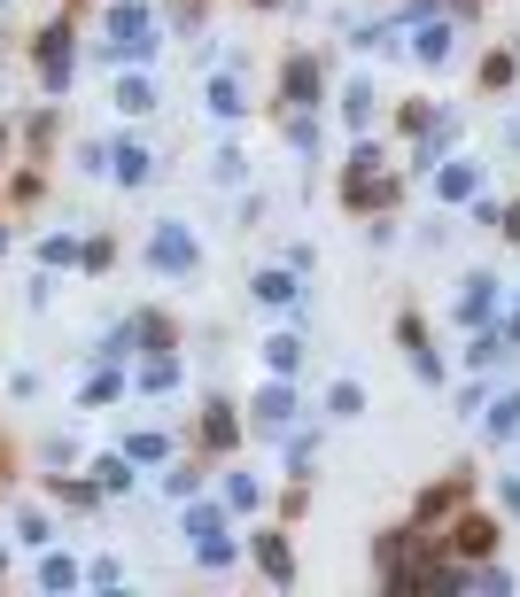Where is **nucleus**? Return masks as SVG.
<instances>
[{"instance_id":"1","label":"nucleus","mask_w":520,"mask_h":597,"mask_svg":"<svg viewBox=\"0 0 520 597\" xmlns=\"http://www.w3.org/2000/svg\"><path fill=\"white\" fill-rule=\"evenodd\" d=\"M148 265H155L163 280H195V272H203V248H195L187 225H155V233H148Z\"/></svg>"},{"instance_id":"15","label":"nucleus","mask_w":520,"mask_h":597,"mask_svg":"<svg viewBox=\"0 0 520 597\" xmlns=\"http://www.w3.org/2000/svg\"><path fill=\"white\" fill-rule=\"evenodd\" d=\"M265 365H273V373H288V365H296V341H288V333H273V341H265Z\"/></svg>"},{"instance_id":"17","label":"nucleus","mask_w":520,"mask_h":597,"mask_svg":"<svg viewBox=\"0 0 520 597\" xmlns=\"http://www.w3.org/2000/svg\"><path fill=\"white\" fill-rule=\"evenodd\" d=\"M256 559H265V574H273V582H288V551H280L273 536H265V543H256Z\"/></svg>"},{"instance_id":"2","label":"nucleus","mask_w":520,"mask_h":597,"mask_svg":"<svg viewBox=\"0 0 520 597\" xmlns=\"http://www.w3.org/2000/svg\"><path fill=\"white\" fill-rule=\"evenodd\" d=\"M109 47H117V62H148L155 55V24H148L140 0H117L109 9Z\"/></svg>"},{"instance_id":"13","label":"nucleus","mask_w":520,"mask_h":597,"mask_svg":"<svg viewBox=\"0 0 520 597\" xmlns=\"http://www.w3.org/2000/svg\"><path fill=\"white\" fill-rule=\"evenodd\" d=\"M94 473H102V489H132V458H102Z\"/></svg>"},{"instance_id":"12","label":"nucleus","mask_w":520,"mask_h":597,"mask_svg":"<svg viewBox=\"0 0 520 597\" xmlns=\"http://www.w3.org/2000/svg\"><path fill=\"white\" fill-rule=\"evenodd\" d=\"M70 256H78L70 233H47V241H39V265H70Z\"/></svg>"},{"instance_id":"14","label":"nucleus","mask_w":520,"mask_h":597,"mask_svg":"<svg viewBox=\"0 0 520 597\" xmlns=\"http://www.w3.org/2000/svg\"><path fill=\"white\" fill-rule=\"evenodd\" d=\"M39 582H47V589H70L78 566H70V559H39Z\"/></svg>"},{"instance_id":"6","label":"nucleus","mask_w":520,"mask_h":597,"mask_svg":"<svg viewBox=\"0 0 520 597\" xmlns=\"http://www.w3.org/2000/svg\"><path fill=\"white\" fill-rule=\"evenodd\" d=\"M326 411H334V419H358V411H366V388H358V381H334V388H326Z\"/></svg>"},{"instance_id":"18","label":"nucleus","mask_w":520,"mask_h":597,"mask_svg":"<svg viewBox=\"0 0 520 597\" xmlns=\"http://www.w3.org/2000/svg\"><path fill=\"white\" fill-rule=\"evenodd\" d=\"M350 125H373V85H350Z\"/></svg>"},{"instance_id":"7","label":"nucleus","mask_w":520,"mask_h":597,"mask_svg":"<svg viewBox=\"0 0 520 597\" xmlns=\"http://www.w3.org/2000/svg\"><path fill=\"white\" fill-rule=\"evenodd\" d=\"M256 303H273V311H288V303H296V280H288V272H265V280H256Z\"/></svg>"},{"instance_id":"9","label":"nucleus","mask_w":520,"mask_h":597,"mask_svg":"<svg viewBox=\"0 0 520 597\" xmlns=\"http://www.w3.org/2000/svg\"><path fill=\"white\" fill-rule=\"evenodd\" d=\"M210 109H218V117H241V109H249V102H241V85H233V78H218V85H210Z\"/></svg>"},{"instance_id":"16","label":"nucleus","mask_w":520,"mask_h":597,"mask_svg":"<svg viewBox=\"0 0 520 597\" xmlns=\"http://www.w3.org/2000/svg\"><path fill=\"white\" fill-rule=\"evenodd\" d=\"M512 426H520V396H505V403L489 411V435H512Z\"/></svg>"},{"instance_id":"11","label":"nucleus","mask_w":520,"mask_h":597,"mask_svg":"<svg viewBox=\"0 0 520 597\" xmlns=\"http://www.w3.org/2000/svg\"><path fill=\"white\" fill-rule=\"evenodd\" d=\"M419 55L443 62V55H451V24H427V32H419Z\"/></svg>"},{"instance_id":"10","label":"nucleus","mask_w":520,"mask_h":597,"mask_svg":"<svg viewBox=\"0 0 520 597\" xmlns=\"http://www.w3.org/2000/svg\"><path fill=\"white\" fill-rule=\"evenodd\" d=\"M256 419H265V426H288V388H265V396H256Z\"/></svg>"},{"instance_id":"3","label":"nucleus","mask_w":520,"mask_h":597,"mask_svg":"<svg viewBox=\"0 0 520 597\" xmlns=\"http://www.w3.org/2000/svg\"><path fill=\"white\" fill-rule=\"evenodd\" d=\"M109 171H117V179H125V187H140V179H148V171H155V155H148L140 140H117V148H109Z\"/></svg>"},{"instance_id":"5","label":"nucleus","mask_w":520,"mask_h":597,"mask_svg":"<svg viewBox=\"0 0 520 597\" xmlns=\"http://www.w3.org/2000/svg\"><path fill=\"white\" fill-rule=\"evenodd\" d=\"M117 109H125V117H148V109H155V85H148V78H117Z\"/></svg>"},{"instance_id":"8","label":"nucleus","mask_w":520,"mask_h":597,"mask_svg":"<svg viewBox=\"0 0 520 597\" xmlns=\"http://www.w3.org/2000/svg\"><path fill=\"white\" fill-rule=\"evenodd\" d=\"M474 187H482V171H474V163H451V171H443V195H451V202H466Z\"/></svg>"},{"instance_id":"4","label":"nucleus","mask_w":520,"mask_h":597,"mask_svg":"<svg viewBox=\"0 0 520 597\" xmlns=\"http://www.w3.org/2000/svg\"><path fill=\"white\" fill-rule=\"evenodd\" d=\"M39 78L55 85V94L70 85V32H47V47H39Z\"/></svg>"}]
</instances>
